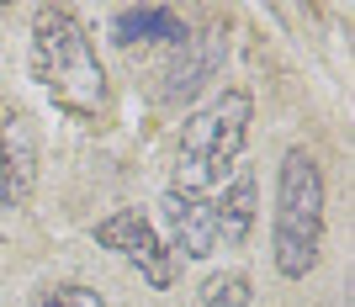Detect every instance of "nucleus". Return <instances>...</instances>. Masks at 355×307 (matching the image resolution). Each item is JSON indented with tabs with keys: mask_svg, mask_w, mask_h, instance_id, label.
Here are the masks:
<instances>
[{
	"mask_svg": "<svg viewBox=\"0 0 355 307\" xmlns=\"http://www.w3.org/2000/svg\"><path fill=\"white\" fill-rule=\"evenodd\" d=\"M37 307H106L101 292H90V286H53V292L37 297Z\"/></svg>",
	"mask_w": 355,
	"mask_h": 307,
	"instance_id": "obj_10",
	"label": "nucleus"
},
{
	"mask_svg": "<svg viewBox=\"0 0 355 307\" xmlns=\"http://www.w3.org/2000/svg\"><path fill=\"white\" fill-rule=\"evenodd\" d=\"M324 170L308 148H286L282 175H276V222H270V260L286 281H302L318 265L324 249Z\"/></svg>",
	"mask_w": 355,
	"mask_h": 307,
	"instance_id": "obj_3",
	"label": "nucleus"
},
{
	"mask_svg": "<svg viewBox=\"0 0 355 307\" xmlns=\"http://www.w3.org/2000/svg\"><path fill=\"white\" fill-rule=\"evenodd\" d=\"M0 164H6V186H11V207H21L37 186V132L21 112L0 117Z\"/></svg>",
	"mask_w": 355,
	"mask_h": 307,
	"instance_id": "obj_5",
	"label": "nucleus"
},
{
	"mask_svg": "<svg viewBox=\"0 0 355 307\" xmlns=\"http://www.w3.org/2000/svg\"><path fill=\"white\" fill-rule=\"evenodd\" d=\"M96 244L122 254L128 265H138V276H144L148 286H159V292L175 281V254L164 249L159 228H154L138 207H122V212H112L106 222H96Z\"/></svg>",
	"mask_w": 355,
	"mask_h": 307,
	"instance_id": "obj_4",
	"label": "nucleus"
},
{
	"mask_svg": "<svg viewBox=\"0 0 355 307\" xmlns=\"http://www.w3.org/2000/svg\"><path fill=\"white\" fill-rule=\"evenodd\" d=\"M32 74L69 117H101L106 112V69L90 48V32L64 6H43L32 16Z\"/></svg>",
	"mask_w": 355,
	"mask_h": 307,
	"instance_id": "obj_1",
	"label": "nucleus"
},
{
	"mask_svg": "<svg viewBox=\"0 0 355 307\" xmlns=\"http://www.w3.org/2000/svg\"><path fill=\"white\" fill-rule=\"evenodd\" d=\"M164 222H170V238H175V249H186L191 260H207L212 249H218L212 196H207V202H196V196H175V191H164ZM175 249H170V254H175Z\"/></svg>",
	"mask_w": 355,
	"mask_h": 307,
	"instance_id": "obj_6",
	"label": "nucleus"
},
{
	"mask_svg": "<svg viewBox=\"0 0 355 307\" xmlns=\"http://www.w3.org/2000/svg\"><path fill=\"white\" fill-rule=\"evenodd\" d=\"M202 302H207V307H250V302H254L250 276H239V270H228V276H212L207 286H202Z\"/></svg>",
	"mask_w": 355,
	"mask_h": 307,
	"instance_id": "obj_9",
	"label": "nucleus"
},
{
	"mask_svg": "<svg viewBox=\"0 0 355 307\" xmlns=\"http://www.w3.org/2000/svg\"><path fill=\"white\" fill-rule=\"evenodd\" d=\"M212 222H218V249H239L254 228V170L234 164V180L212 196Z\"/></svg>",
	"mask_w": 355,
	"mask_h": 307,
	"instance_id": "obj_7",
	"label": "nucleus"
},
{
	"mask_svg": "<svg viewBox=\"0 0 355 307\" xmlns=\"http://www.w3.org/2000/svg\"><path fill=\"white\" fill-rule=\"evenodd\" d=\"M250 117H254L250 90H223V96H212L202 112H191V117L180 122L175 180H170V191H175V196H196V202L218 196V191L228 186L234 159L244 154Z\"/></svg>",
	"mask_w": 355,
	"mask_h": 307,
	"instance_id": "obj_2",
	"label": "nucleus"
},
{
	"mask_svg": "<svg viewBox=\"0 0 355 307\" xmlns=\"http://www.w3.org/2000/svg\"><path fill=\"white\" fill-rule=\"evenodd\" d=\"M112 37H117L122 48L128 43H170V48H180L191 32H186V21H180L170 6H128V11L112 16Z\"/></svg>",
	"mask_w": 355,
	"mask_h": 307,
	"instance_id": "obj_8",
	"label": "nucleus"
},
{
	"mask_svg": "<svg viewBox=\"0 0 355 307\" xmlns=\"http://www.w3.org/2000/svg\"><path fill=\"white\" fill-rule=\"evenodd\" d=\"M0 207H11V186H6V164H0Z\"/></svg>",
	"mask_w": 355,
	"mask_h": 307,
	"instance_id": "obj_11",
	"label": "nucleus"
}]
</instances>
